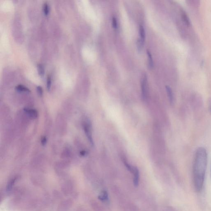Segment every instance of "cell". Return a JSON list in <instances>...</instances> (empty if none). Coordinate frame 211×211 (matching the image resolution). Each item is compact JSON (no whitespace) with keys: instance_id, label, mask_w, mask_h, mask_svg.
<instances>
[{"instance_id":"6da1fadb","label":"cell","mask_w":211,"mask_h":211,"mask_svg":"<svg viewBox=\"0 0 211 211\" xmlns=\"http://www.w3.org/2000/svg\"><path fill=\"white\" fill-rule=\"evenodd\" d=\"M207 163V154L206 149L200 147L196 152L193 167V181L197 191H201L202 188Z\"/></svg>"},{"instance_id":"7a4b0ae2","label":"cell","mask_w":211,"mask_h":211,"mask_svg":"<svg viewBox=\"0 0 211 211\" xmlns=\"http://www.w3.org/2000/svg\"><path fill=\"white\" fill-rule=\"evenodd\" d=\"M141 84L142 97L144 99H145L147 95V77L145 74L143 76Z\"/></svg>"},{"instance_id":"3957f363","label":"cell","mask_w":211,"mask_h":211,"mask_svg":"<svg viewBox=\"0 0 211 211\" xmlns=\"http://www.w3.org/2000/svg\"><path fill=\"white\" fill-rule=\"evenodd\" d=\"M72 202L70 200H65L60 204L59 207V211H67L71 207Z\"/></svg>"},{"instance_id":"277c9868","label":"cell","mask_w":211,"mask_h":211,"mask_svg":"<svg viewBox=\"0 0 211 211\" xmlns=\"http://www.w3.org/2000/svg\"><path fill=\"white\" fill-rule=\"evenodd\" d=\"M74 188V183L68 182L62 185V191L65 194H69Z\"/></svg>"},{"instance_id":"5b68a950","label":"cell","mask_w":211,"mask_h":211,"mask_svg":"<svg viewBox=\"0 0 211 211\" xmlns=\"http://www.w3.org/2000/svg\"><path fill=\"white\" fill-rule=\"evenodd\" d=\"M84 129L85 132V134L87 137L89 141H90V144L92 146H93L94 142L93 141L92 135L91 130H90V126L87 124H85L84 126Z\"/></svg>"},{"instance_id":"8992f818","label":"cell","mask_w":211,"mask_h":211,"mask_svg":"<svg viewBox=\"0 0 211 211\" xmlns=\"http://www.w3.org/2000/svg\"><path fill=\"white\" fill-rule=\"evenodd\" d=\"M24 111L32 119H37L38 113L37 110L33 109H24Z\"/></svg>"},{"instance_id":"52a82bcc","label":"cell","mask_w":211,"mask_h":211,"mask_svg":"<svg viewBox=\"0 0 211 211\" xmlns=\"http://www.w3.org/2000/svg\"><path fill=\"white\" fill-rule=\"evenodd\" d=\"M134 174V185L137 186L139 185V179H140V172L138 169L136 167H134V170L133 171Z\"/></svg>"},{"instance_id":"ba28073f","label":"cell","mask_w":211,"mask_h":211,"mask_svg":"<svg viewBox=\"0 0 211 211\" xmlns=\"http://www.w3.org/2000/svg\"><path fill=\"white\" fill-rule=\"evenodd\" d=\"M139 33H140V38H139L144 43L145 39L146 33L144 27L142 25H140L139 28Z\"/></svg>"},{"instance_id":"9c48e42d","label":"cell","mask_w":211,"mask_h":211,"mask_svg":"<svg viewBox=\"0 0 211 211\" xmlns=\"http://www.w3.org/2000/svg\"><path fill=\"white\" fill-rule=\"evenodd\" d=\"M98 199L101 201H107L109 199L108 194L106 191H102L101 194L99 195Z\"/></svg>"},{"instance_id":"30bf717a","label":"cell","mask_w":211,"mask_h":211,"mask_svg":"<svg viewBox=\"0 0 211 211\" xmlns=\"http://www.w3.org/2000/svg\"><path fill=\"white\" fill-rule=\"evenodd\" d=\"M165 87L170 104H172L174 100L172 90H171V88L169 86L166 85Z\"/></svg>"},{"instance_id":"8fae6325","label":"cell","mask_w":211,"mask_h":211,"mask_svg":"<svg viewBox=\"0 0 211 211\" xmlns=\"http://www.w3.org/2000/svg\"><path fill=\"white\" fill-rule=\"evenodd\" d=\"M182 17L184 22L185 23V24L188 26H189L191 24L189 18L187 16V14L185 13L184 11H183L182 12Z\"/></svg>"},{"instance_id":"7c38bea8","label":"cell","mask_w":211,"mask_h":211,"mask_svg":"<svg viewBox=\"0 0 211 211\" xmlns=\"http://www.w3.org/2000/svg\"><path fill=\"white\" fill-rule=\"evenodd\" d=\"M147 55L148 56V66H149L150 69H152L154 67V62H153L152 57L151 53H150V52L149 50H147Z\"/></svg>"},{"instance_id":"4fadbf2b","label":"cell","mask_w":211,"mask_h":211,"mask_svg":"<svg viewBox=\"0 0 211 211\" xmlns=\"http://www.w3.org/2000/svg\"><path fill=\"white\" fill-rule=\"evenodd\" d=\"M16 90L19 92H29L30 90L28 88L22 85H18L16 87Z\"/></svg>"},{"instance_id":"5bb4252c","label":"cell","mask_w":211,"mask_h":211,"mask_svg":"<svg viewBox=\"0 0 211 211\" xmlns=\"http://www.w3.org/2000/svg\"><path fill=\"white\" fill-rule=\"evenodd\" d=\"M38 69L39 75H40V76H42L43 75L44 73V69L43 68V66L40 64H38Z\"/></svg>"},{"instance_id":"9a60e30c","label":"cell","mask_w":211,"mask_h":211,"mask_svg":"<svg viewBox=\"0 0 211 211\" xmlns=\"http://www.w3.org/2000/svg\"><path fill=\"white\" fill-rule=\"evenodd\" d=\"M51 78L50 76H48L47 78V90H50L51 86Z\"/></svg>"},{"instance_id":"2e32d148","label":"cell","mask_w":211,"mask_h":211,"mask_svg":"<svg viewBox=\"0 0 211 211\" xmlns=\"http://www.w3.org/2000/svg\"><path fill=\"white\" fill-rule=\"evenodd\" d=\"M43 10L45 14L47 15L49 13V8L48 4L47 3H45L43 5Z\"/></svg>"},{"instance_id":"e0dca14e","label":"cell","mask_w":211,"mask_h":211,"mask_svg":"<svg viewBox=\"0 0 211 211\" xmlns=\"http://www.w3.org/2000/svg\"><path fill=\"white\" fill-rule=\"evenodd\" d=\"M37 90L38 93L39 94V95L41 97L42 96L43 93V90L42 88L40 86H38L37 87Z\"/></svg>"},{"instance_id":"ac0fdd59","label":"cell","mask_w":211,"mask_h":211,"mask_svg":"<svg viewBox=\"0 0 211 211\" xmlns=\"http://www.w3.org/2000/svg\"><path fill=\"white\" fill-rule=\"evenodd\" d=\"M112 24H113V28L115 29L117 27V22L116 19V18L115 17H113L112 18Z\"/></svg>"},{"instance_id":"d6986e66","label":"cell","mask_w":211,"mask_h":211,"mask_svg":"<svg viewBox=\"0 0 211 211\" xmlns=\"http://www.w3.org/2000/svg\"><path fill=\"white\" fill-rule=\"evenodd\" d=\"M41 142L43 146H45L46 144L47 143V139L45 137H42L41 140Z\"/></svg>"},{"instance_id":"ffe728a7","label":"cell","mask_w":211,"mask_h":211,"mask_svg":"<svg viewBox=\"0 0 211 211\" xmlns=\"http://www.w3.org/2000/svg\"><path fill=\"white\" fill-rule=\"evenodd\" d=\"M80 154H81V156H85L86 155V152L83 150V151H81L80 152Z\"/></svg>"},{"instance_id":"44dd1931","label":"cell","mask_w":211,"mask_h":211,"mask_svg":"<svg viewBox=\"0 0 211 211\" xmlns=\"http://www.w3.org/2000/svg\"><path fill=\"white\" fill-rule=\"evenodd\" d=\"M209 110L210 112L211 113V102L210 103L209 106Z\"/></svg>"},{"instance_id":"7402d4cb","label":"cell","mask_w":211,"mask_h":211,"mask_svg":"<svg viewBox=\"0 0 211 211\" xmlns=\"http://www.w3.org/2000/svg\"></svg>"}]
</instances>
